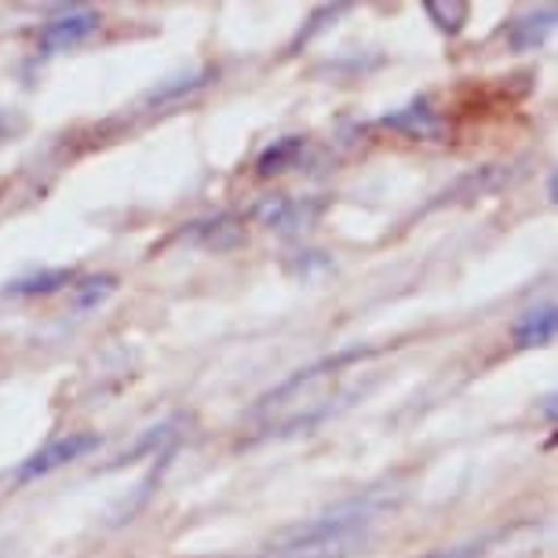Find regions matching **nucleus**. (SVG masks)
<instances>
[{
    "label": "nucleus",
    "mask_w": 558,
    "mask_h": 558,
    "mask_svg": "<svg viewBox=\"0 0 558 558\" xmlns=\"http://www.w3.org/2000/svg\"><path fill=\"white\" fill-rule=\"evenodd\" d=\"M555 4H544L541 12H525L508 23V45L514 51H533L544 45V37L555 29Z\"/></svg>",
    "instance_id": "nucleus-5"
},
{
    "label": "nucleus",
    "mask_w": 558,
    "mask_h": 558,
    "mask_svg": "<svg viewBox=\"0 0 558 558\" xmlns=\"http://www.w3.org/2000/svg\"><path fill=\"white\" fill-rule=\"evenodd\" d=\"M427 558H478V551H446V555H427Z\"/></svg>",
    "instance_id": "nucleus-15"
},
{
    "label": "nucleus",
    "mask_w": 558,
    "mask_h": 558,
    "mask_svg": "<svg viewBox=\"0 0 558 558\" xmlns=\"http://www.w3.org/2000/svg\"><path fill=\"white\" fill-rule=\"evenodd\" d=\"M544 416L555 420V398H544Z\"/></svg>",
    "instance_id": "nucleus-16"
},
{
    "label": "nucleus",
    "mask_w": 558,
    "mask_h": 558,
    "mask_svg": "<svg viewBox=\"0 0 558 558\" xmlns=\"http://www.w3.org/2000/svg\"><path fill=\"white\" fill-rule=\"evenodd\" d=\"M102 26V15L92 12V8H66L62 15L48 19L40 26V37H37V51L40 56H56V51H66L81 40H88L96 29Z\"/></svg>",
    "instance_id": "nucleus-3"
},
{
    "label": "nucleus",
    "mask_w": 558,
    "mask_h": 558,
    "mask_svg": "<svg viewBox=\"0 0 558 558\" xmlns=\"http://www.w3.org/2000/svg\"><path fill=\"white\" fill-rule=\"evenodd\" d=\"M300 154H303V140H300V135H286V140H274L267 150L259 154L256 172L263 179H270V175H278V172H289V168L296 165Z\"/></svg>",
    "instance_id": "nucleus-9"
},
{
    "label": "nucleus",
    "mask_w": 558,
    "mask_h": 558,
    "mask_svg": "<svg viewBox=\"0 0 558 558\" xmlns=\"http://www.w3.org/2000/svg\"><path fill=\"white\" fill-rule=\"evenodd\" d=\"M102 446V438L96 435V430H73V435H62L56 441H48L45 449H37L34 457L19 463L15 478L19 482H34V478H45L51 475V471L66 468V463L88 457V452H96Z\"/></svg>",
    "instance_id": "nucleus-2"
},
{
    "label": "nucleus",
    "mask_w": 558,
    "mask_h": 558,
    "mask_svg": "<svg viewBox=\"0 0 558 558\" xmlns=\"http://www.w3.org/2000/svg\"><path fill=\"white\" fill-rule=\"evenodd\" d=\"M373 522L376 514L368 508L322 514V519H311L296 530L281 533L256 558H354L365 551L368 536H373Z\"/></svg>",
    "instance_id": "nucleus-1"
},
{
    "label": "nucleus",
    "mask_w": 558,
    "mask_h": 558,
    "mask_svg": "<svg viewBox=\"0 0 558 558\" xmlns=\"http://www.w3.org/2000/svg\"><path fill=\"white\" fill-rule=\"evenodd\" d=\"M384 124H391V129H402L409 135H430V132L438 129L435 110H430L427 102H413V107H405L402 113H391V118H384Z\"/></svg>",
    "instance_id": "nucleus-12"
},
{
    "label": "nucleus",
    "mask_w": 558,
    "mask_h": 558,
    "mask_svg": "<svg viewBox=\"0 0 558 558\" xmlns=\"http://www.w3.org/2000/svg\"><path fill=\"white\" fill-rule=\"evenodd\" d=\"M424 12H427V19L435 23L441 34H460L463 29V23H468V15H471V8L463 4V0H449V4H441V0H427L424 4Z\"/></svg>",
    "instance_id": "nucleus-11"
},
{
    "label": "nucleus",
    "mask_w": 558,
    "mask_h": 558,
    "mask_svg": "<svg viewBox=\"0 0 558 558\" xmlns=\"http://www.w3.org/2000/svg\"><path fill=\"white\" fill-rule=\"evenodd\" d=\"M70 289H73V307L92 311L118 289V278H113V274H92V278H77Z\"/></svg>",
    "instance_id": "nucleus-10"
},
{
    "label": "nucleus",
    "mask_w": 558,
    "mask_h": 558,
    "mask_svg": "<svg viewBox=\"0 0 558 558\" xmlns=\"http://www.w3.org/2000/svg\"><path fill=\"white\" fill-rule=\"evenodd\" d=\"M175 438V424H161V427H150L146 435L135 441L132 449H124L121 452V463H129V460H135V457H143V452H154V449H165L168 441Z\"/></svg>",
    "instance_id": "nucleus-14"
},
{
    "label": "nucleus",
    "mask_w": 558,
    "mask_h": 558,
    "mask_svg": "<svg viewBox=\"0 0 558 558\" xmlns=\"http://www.w3.org/2000/svg\"><path fill=\"white\" fill-rule=\"evenodd\" d=\"M77 281V270H45V274H29V278H19L4 289V296L15 300H29V296H51L62 286H73Z\"/></svg>",
    "instance_id": "nucleus-8"
},
{
    "label": "nucleus",
    "mask_w": 558,
    "mask_h": 558,
    "mask_svg": "<svg viewBox=\"0 0 558 558\" xmlns=\"http://www.w3.org/2000/svg\"><path fill=\"white\" fill-rule=\"evenodd\" d=\"M183 241L186 245H197V248H216V252H227V248H238L245 241V227L241 219L234 216H216V219H197L183 230Z\"/></svg>",
    "instance_id": "nucleus-4"
},
{
    "label": "nucleus",
    "mask_w": 558,
    "mask_h": 558,
    "mask_svg": "<svg viewBox=\"0 0 558 558\" xmlns=\"http://www.w3.org/2000/svg\"><path fill=\"white\" fill-rule=\"evenodd\" d=\"M216 77V70L213 66H205V70H197L191 73V77H172L168 84H161V88H154L150 92V102H165V99H179L183 92H197V88H205L208 81Z\"/></svg>",
    "instance_id": "nucleus-13"
},
{
    "label": "nucleus",
    "mask_w": 558,
    "mask_h": 558,
    "mask_svg": "<svg viewBox=\"0 0 558 558\" xmlns=\"http://www.w3.org/2000/svg\"><path fill=\"white\" fill-rule=\"evenodd\" d=\"M555 329H558L555 307L525 311L522 318L514 322V343H519V347H547L555 340Z\"/></svg>",
    "instance_id": "nucleus-7"
},
{
    "label": "nucleus",
    "mask_w": 558,
    "mask_h": 558,
    "mask_svg": "<svg viewBox=\"0 0 558 558\" xmlns=\"http://www.w3.org/2000/svg\"><path fill=\"white\" fill-rule=\"evenodd\" d=\"M322 205H303V202H289V197H267L256 216L263 219L267 227H278V230H300V227H311V219L318 216Z\"/></svg>",
    "instance_id": "nucleus-6"
}]
</instances>
